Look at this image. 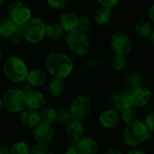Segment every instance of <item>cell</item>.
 Returning a JSON list of instances; mask_svg holds the SVG:
<instances>
[{"label":"cell","mask_w":154,"mask_h":154,"mask_svg":"<svg viewBox=\"0 0 154 154\" xmlns=\"http://www.w3.org/2000/svg\"><path fill=\"white\" fill-rule=\"evenodd\" d=\"M46 71L56 78L66 79L72 74L74 67L72 59L66 54L53 52L47 54L45 59Z\"/></svg>","instance_id":"6da1fadb"},{"label":"cell","mask_w":154,"mask_h":154,"mask_svg":"<svg viewBox=\"0 0 154 154\" xmlns=\"http://www.w3.org/2000/svg\"><path fill=\"white\" fill-rule=\"evenodd\" d=\"M3 72L8 81L14 84H20L26 81L28 68L23 59L12 55L7 58L4 62Z\"/></svg>","instance_id":"7a4b0ae2"},{"label":"cell","mask_w":154,"mask_h":154,"mask_svg":"<svg viewBox=\"0 0 154 154\" xmlns=\"http://www.w3.org/2000/svg\"><path fill=\"white\" fill-rule=\"evenodd\" d=\"M65 44L73 54L77 56H85L89 53L90 42L86 33L75 28L66 33Z\"/></svg>","instance_id":"3957f363"},{"label":"cell","mask_w":154,"mask_h":154,"mask_svg":"<svg viewBox=\"0 0 154 154\" xmlns=\"http://www.w3.org/2000/svg\"><path fill=\"white\" fill-rule=\"evenodd\" d=\"M149 139H150L149 131L141 121L136 120L127 124L123 131L124 142L131 147L139 146Z\"/></svg>","instance_id":"277c9868"},{"label":"cell","mask_w":154,"mask_h":154,"mask_svg":"<svg viewBox=\"0 0 154 154\" xmlns=\"http://www.w3.org/2000/svg\"><path fill=\"white\" fill-rule=\"evenodd\" d=\"M46 24L39 17H31V19L23 26L24 38L30 44L35 45L45 37Z\"/></svg>","instance_id":"5b68a950"},{"label":"cell","mask_w":154,"mask_h":154,"mask_svg":"<svg viewBox=\"0 0 154 154\" xmlns=\"http://www.w3.org/2000/svg\"><path fill=\"white\" fill-rule=\"evenodd\" d=\"M5 109L12 113H20L26 108V95L18 88H12L3 95Z\"/></svg>","instance_id":"8992f818"},{"label":"cell","mask_w":154,"mask_h":154,"mask_svg":"<svg viewBox=\"0 0 154 154\" xmlns=\"http://www.w3.org/2000/svg\"><path fill=\"white\" fill-rule=\"evenodd\" d=\"M69 111L72 119L83 121L90 116L93 111V103L91 99L84 94L76 96L70 103Z\"/></svg>","instance_id":"52a82bcc"},{"label":"cell","mask_w":154,"mask_h":154,"mask_svg":"<svg viewBox=\"0 0 154 154\" xmlns=\"http://www.w3.org/2000/svg\"><path fill=\"white\" fill-rule=\"evenodd\" d=\"M8 17L17 25L24 26L32 17L30 8L24 2L13 1L8 7Z\"/></svg>","instance_id":"ba28073f"},{"label":"cell","mask_w":154,"mask_h":154,"mask_svg":"<svg viewBox=\"0 0 154 154\" xmlns=\"http://www.w3.org/2000/svg\"><path fill=\"white\" fill-rule=\"evenodd\" d=\"M110 46L114 54L127 55L132 49V41L127 34L116 32L111 36Z\"/></svg>","instance_id":"9c48e42d"},{"label":"cell","mask_w":154,"mask_h":154,"mask_svg":"<svg viewBox=\"0 0 154 154\" xmlns=\"http://www.w3.org/2000/svg\"><path fill=\"white\" fill-rule=\"evenodd\" d=\"M54 138V131L51 124L41 122L34 128V139L36 143L46 145L52 143Z\"/></svg>","instance_id":"30bf717a"},{"label":"cell","mask_w":154,"mask_h":154,"mask_svg":"<svg viewBox=\"0 0 154 154\" xmlns=\"http://www.w3.org/2000/svg\"><path fill=\"white\" fill-rule=\"evenodd\" d=\"M131 101H132V106L135 108H140L146 106L152 98V93L151 91L146 87V86H140L135 89H133L131 92Z\"/></svg>","instance_id":"8fae6325"},{"label":"cell","mask_w":154,"mask_h":154,"mask_svg":"<svg viewBox=\"0 0 154 154\" xmlns=\"http://www.w3.org/2000/svg\"><path fill=\"white\" fill-rule=\"evenodd\" d=\"M65 133L70 140L72 142L79 141L85 136V127L81 121L72 119L67 124L65 128Z\"/></svg>","instance_id":"7c38bea8"},{"label":"cell","mask_w":154,"mask_h":154,"mask_svg":"<svg viewBox=\"0 0 154 154\" xmlns=\"http://www.w3.org/2000/svg\"><path fill=\"white\" fill-rule=\"evenodd\" d=\"M98 121L102 127L105 129H113L119 124L120 114L113 109H107L100 113Z\"/></svg>","instance_id":"4fadbf2b"},{"label":"cell","mask_w":154,"mask_h":154,"mask_svg":"<svg viewBox=\"0 0 154 154\" xmlns=\"http://www.w3.org/2000/svg\"><path fill=\"white\" fill-rule=\"evenodd\" d=\"M26 81L34 88L42 87L46 84L47 75L46 72L40 68H33L28 70Z\"/></svg>","instance_id":"5bb4252c"},{"label":"cell","mask_w":154,"mask_h":154,"mask_svg":"<svg viewBox=\"0 0 154 154\" xmlns=\"http://www.w3.org/2000/svg\"><path fill=\"white\" fill-rule=\"evenodd\" d=\"M20 120L24 126L27 128H35L41 122L40 112L37 110L26 107L20 112Z\"/></svg>","instance_id":"9a60e30c"},{"label":"cell","mask_w":154,"mask_h":154,"mask_svg":"<svg viewBox=\"0 0 154 154\" xmlns=\"http://www.w3.org/2000/svg\"><path fill=\"white\" fill-rule=\"evenodd\" d=\"M112 103L114 108L122 111L132 106L131 94L130 91H121L112 96Z\"/></svg>","instance_id":"2e32d148"},{"label":"cell","mask_w":154,"mask_h":154,"mask_svg":"<svg viewBox=\"0 0 154 154\" xmlns=\"http://www.w3.org/2000/svg\"><path fill=\"white\" fill-rule=\"evenodd\" d=\"M83 154H97L100 150V145L96 140L91 137L82 138L75 145Z\"/></svg>","instance_id":"e0dca14e"},{"label":"cell","mask_w":154,"mask_h":154,"mask_svg":"<svg viewBox=\"0 0 154 154\" xmlns=\"http://www.w3.org/2000/svg\"><path fill=\"white\" fill-rule=\"evenodd\" d=\"M79 17L76 13L72 11L64 12L61 15L59 18V25L62 26L64 32H69L77 28V24H78Z\"/></svg>","instance_id":"ac0fdd59"},{"label":"cell","mask_w":154,"mask_h":154,"mask_svg":"<svg viewBox=\"0 0 154 154\" xmlns=\"http://www.w3.org/2000/svg\"><path fill=\"white\" fill-rule=\"evenodd\" d=\"M26 95V107L38 111L45 106V98L41 92L34 89L31 92L27 93Z\"/></svg>","instance_id":"d6986e66"},{"label":"cell","mask_w":154,"mask_h":154,"mask_svg":"<svg viewBox=\"0 0 154 154\" xmlns=\"http://www.w3.org/2000/svg\"><path fill=\"white\" fill-rule=\"evenodd\" d=\"M65 88L66 84L64 79L53 77V79H51L48 83V92L53 97H59L63 95L65 92Z\"/></svg>","instance_id":"ffe728a7"},{"label":"cell","mask_w":154,"mask_h":154,"mask_svg":"<svg viewBox=\"0 0 154 154\" xmlns=\"http://www.w3.org/2000/svg\"><path fill=\"white\" fill-rule=\"evenodd\" d=\"M17 26L7 17H0V37L9 38L16 31Z\"/></svg>","instance_id":"44dd1931"},{"label":"cell","mask_w":154,"mask_h":154,"mask_svg":"<svg viewBox=\"0 0 154 154\" xmlns=\"http://www.w3.org/2000/svg\"><path fill=\"white\" fill-rule=\"evenodd\" d=\"M112 8L107 7H100L94 15V20L99 26H104L108 24L112 19Z\"/></svg>","instance_id":"7402d4cb"},{"label":"cell","mask_w":154,"mask_h":154,"mask_svg":"<svg viewBox=\"0 0 154 154\" xmlns=\"http://www.w3.org/2000/svg\"><path fill=\"white\" fill-rule=\"evenodd\" d=\"M153 30V26L149 20H140L134 26V31L139 37L148 38Z\"/></svg>","instance_id":"603a6c76"},{"label":"cell","mask_w":154,"mask_h":154,"mask_svg":"<svg viewBox=\"0 0 154 154\" xmlns=\"http://www.w3.org/2000/svg\"><path fill=\"white\" fill-rule=\"evenodd\" d=\"M64 35V31L59 23H50L46 25L45 29V37L49 38L50 40L56 41L61 39Z\"/></svg>","instance_id":"cb8c5ba5"},{"label":"cell","mask_w":154,"mask_h":154,"mask_svg":"<svg viewBox=\"0 0 154 154\" xmlns=\"http://www.w3.org/2000/svg\"><path fill=\"white\" fill-rule=\"evenodd\" d=\"M111 65H112V69H114L115 71L122 72L126 69V67L128 65V59H127L126 55L114 54L111 59Z\"/></svg>","instance_id":"d4e9b609"},{"label":"cell","mask_w":154,"mask_h":154,"mask_svg":"<svg viewBox=\"0 0 154 154\" xmlns=\"http://www.w3.org/2000/svg\"><path fill=\"white\" fill-rule=\"evenodd\" d=\"M56 112H57V111L53 106H45V107L44 106L40 112L41 122L52 124L53 122H55Z\"/></svg>","instance_id":"484cf974"},{"label":"cell","mask_w":154,"mask_h":154,"mask_svg":"<svg viewBox=\"0 0 154 154\" xmlns=\"http://www.w3.org/2000/svg\"><path fill=\"white\" fill-rule=\"evenodd\" d=\"M125 82H126V85L133 90V89L142 85L143 78H142V76L138 72H131L126 76Z\"/></svg>","instance_id":"4316f807"},{"label":"cell","mask_w":154,"mask_h":154,"mask_svg":"<svg viewBox=\"0 0 154 154\" xmlns=\"http://www.w3.org/2000/svg\"><path fill=\"white\" fill-rule=\"evenodd\" d=\"M120 119L125 123V124H129L134 121L137 120V113L136 111L134 109L133 106L123 109L121 111V115H120Z\"/></svg>","instance_id":"83f0119b"},{"label":"cell","mask_w":154,"mask_h":154,"mask_svg":"<svg viewBox=\"0 0 154 154\" xmlns=\"http://www.w3.org/2000/svg\"><path fill=\"white\" fill-rule=\"evenodd\" d=\"M29 150L30 147L26 141L18 140L12 145L10 149V154H29Z\"/></svg>","instance_id":"f1b7e54d"},{"label":"cell","mask_w":154,"mask_h":154,"mask_svg":"<svg viewBox=\"0 0 154 154\" xmlns=\"http://www.w3.org/2000/svg\"><path fill=\"white\" fill-rule=\"evenodd\" d=\"M71 120H72V114L69 109H61L56 112L55 122L61 125H66Z\"/></svg>","instance_id":"f546056e"},{"label":"cell","mask_w":154,"mask_h":154,"mask_svg":"<svg viewBox=\"0 0 154 154\" xmlns=\"http://www.w3.org/2000/svg\"><path fill=\"white\" fill-rule=\"evenodd\" d=\"M92 26V20L88 17H79L78 24H77V28L81 30L82 32H88Z\"/></svg>","instance_id":"4dcf8cb0"},{"label":"cell","mask_w":154,"mask_h":154,"mask_svg":"<svg viewBox=\"0 0 154 154\" xmlns=\"http://www.w3.org/2000/svg\"><path fill=\"white\" fill-rule=\"evenodd\" d=\"M29 154H54L53 151L46 145H42L36 143L30 148Z\"/></svg>","instance_id":"1f68e13d"},{"label":"cell","mask_w":154,"mask_h":154,"mask_svg":"<svg viewBox=\"0 0 154 154\" xmlns=\"http://www.w3.org/2000/svg\"><path fill=\"white\" fill-rule=\"evenodd\" d=\"M24 38V31H23V26H17L16 31L13 33V35L9 37V40L12 44L14 45H18L22 39Z\"/></svg>","instance_id":"d6a6232c"},{"label":"cell","mask_w":154,"mask_h":154,"mask_svg":"<svg viewBox=\"0 0 154 154\" xmlns=\"http://www.w3.org/2000/svg\"><path fill=\"white\" fill-rule=\"evenodd\" d=\"M104 61L101 58H92L85 63V67L87 69H97L103 67Z\"/></svg>","instance_id":"836d02e7"},{"label":"cell","mask_w":154,"mask_h":154,"mask_svg":"<svg viewBox=\"0 0 154 154\" xmlns=\"http://www.w3.org/2000/svg\"><path fill=\"white\" fill-rule=\"evenodd\" d=\"M50 8L54 9H63L67 7L71 0H46Z\"/></svg>","instance_id":"e575fe53"},{"label":"cell","mask_w":154,"mask_h":154,"mask_svg":"<svg viewBox=\"0 0 154 154\" xmlns=\"http://www.w3.org/2000/svg\"><path fill=\"white\" fill-rule=\"evenodd\" d=\"M143 123L149 132H154V111L149 112L145 116Z\"/></svg>","instance_id":"d590c367"},{"label":"cell","mask_w":154,"mask_h":154,"mask_svg":"<svg viewBox=\"0 0 154 154\" xmlns=\"http://www.w3.org/2000/svg\"><path fill=\"white\" fill-rule=\"evenodd\" d=\"M95 1L102 7H107L112 8L119 4L120 0H95Z\"/></svg>","instance_id":"8d00e7d4"},{"label":"cell","mask_w":154,"mask_h":154,"mask_svg":"<svg viewBox=\"0 0 154 154\" xmlns=\"http://www.w3.org/2000/svg\"><path fill=\"white\" fill-rule=\"evenodd\" d=\"M147 16L151 23H154V3L150 5L147 10Z\"/></svg>","instance_id":"74e56055"},{"label":"cell","mask_w":154,"mask_h":154,"mask_svg":"<svg viewBox=\"0 0 154 154\" xmlns=\"http://www.w3.org/2000/svg\"><path fill=\"white\" fill-rule=\"evenodd\" d=\"M64 154H83V153L78 149V148H77V147L74 145V146H72V147L68 148V149L65 150Z\"/></svg>","instance_id":"f35d334b"},{"label":"cell","mask_w":154,"mask_h":154,"mask_svg":"<svg viewBox=\"0 0 154 154\" xmlns=\"http://www.w3.org/2000/svg\"><path fill=\"white\" fill-rule=\"evenodd\" d=\"M104 154H123L121 150L117 149H113V148H111L109 149H107Z\"/></svg>","instance_id":"ab89813d"},{"label":"cell","mask_w":154,"mask_h":154,"mask_svg":"<svg viewBox=\"0 0 154 154\" xmlns=\"http://www.w3.org/2000/svg\"><path fill=\"white\" fill-rule=\"evenodd\" d=\"M0 154H10V149L7 146L0 147Z\"/></svg>","instance_id":"60d3db41"},{"label":"cell","mask_w":154,"mask_h":154,"mask_svg":"<svg viewBox=\"0 0 154 154\" xmlns=\"http://www.w3.org/2000/svg\"><path fill=\"white\" fill-rule=\"evenodd\" d=\"M126 154H146V153L141 149H131Z\"/></svg>","instance_id":"b9f144b4"},{"label":"cell","mask_w":154,"mask_h":154,"mask_svg":"<svg viewBox=\"0 0 154 154\" xmlns=\"http://www.w3.org/2000/svg\"><path fill=\"white\" fill-rule=\"evenodd\" d=\"M149 41H150V43H151V44L154 45V28H153V30H152L151 34L149 35Z\"/></svg>","instance_id":"7bdbcfd3"},{"label":"cell","mask_w":154,"mask_h":154,"mask_svg":"<svg viewBox=\"0 0 154 154\" xmlns=\"http://www.w3.org/2000/svg\"><path fill=\"white\" fill-rule=\"evenodd\" d=\"M5 109V105H4V101H3V98L0 97V111Z\"/></svg>","instance_id":"ee69618b"},{"label":"cell","mask_w":154,"mask_h":154,"mask_svg":"<svg viewBox=\"0 0 154 154\" xmlns=\"http://www.w3.org/2000/svg\"><path fill=\"white\" fill-rule=\"evenodd\" d=\"M2 60H3V51L1 48H0V63H1Z\"/></svg>","instance_id":"f6af8a7d"},{"label":"cell","mask_w":154,"mask_h":154,"mask_svg":"<svg viewBox=\"0 0 154 154\" xmlns=\"http://www.w3.org/2000/svg\"><path fill=\"white\" fill-rule=\"evenodd\" d=\"M5 2H6V0H0V7L3 6L5 4Z\"/></svg>","instance_id":"bcb514c9"},{"label":"cell","mask_w":154,"mask_h":154,"mask_svg":"<svg viewBox=\"0 0 154 154\" xmlns=\"http://www.w3.org/2000/svg\"><path fill=\"white\" fill-rule=\"evenodd\" d=\"M151 1H152V2H153V3H154V0H151Z\"/></svg>","instance_id":"7dc6e473"},{"label":"cell","mask_w":154,"mask_h":154,"mask_svg":"<svg viewBox=\"0 0 154 154\" xmlns=\"http://www.w3.org/2000/svg\"><path fill=\"white\" fill-rule=\"evenodd\" d=\"M10 1H15V0H10Z\"/></svg>","instance_id":"c3c4849f"},{"label":"cell","mask_w":154,"mask_h":154,"mask_svg":"<svg viewBox=\"0 0 154 154\" xmlns=\"http://www.w3.org/2000/svg\"><path fill=\"white\" fill-rule=\"evenodd\" d=\"M0 91H1V88H0Z\"/></svg>","instance_id":"681fc988"}]
</instances>
